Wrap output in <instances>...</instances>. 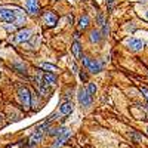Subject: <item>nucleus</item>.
<instances>
[{"instance_id": "f257e3e1", "label": "nucleus", "mask_w": 148, "mask_h": 148, "mask_svg": "<svg viewBox=\"0 0 148 148\" xmlns=\"http://www.w3.org/2000/svg\"><path fill=\"white\" fill-rule=\"evenodd\" d=\"M18 99H19L21 105L24 107V110L30 108V105H31V93L25 86H22V88L18 89Z\"/></svg>"}, {"instance_id": "f03ea898", "label": "nucleus", "mask_w": 148, "mask_h": 148, "mask_svg": "<svg viewBox=\"0 0 148 148\" xmlns=\"http://www.w3.org/2000/svg\"><path fill=\"white\" fill-rule=\"evenodd\" d=\"M0 18L5 22H10L14 24L18 18L16 15V9L15 8H0Z\"/></svg>"}, {"instance_id": "7ed1b4c3", "label": "nucleus", "mask_w": 148, "mask_h": 148, "mask_svg": "<svg viewBox=\"0 0 148 148\" xmlns=\"http://www.w3.org/2000/svg\"><path fill=\"white\" fill-rule=\"evenodd\" d=\"M82 61H83V65L88 68L90 73H93V74L99 73L101 68H102L101 62H99L98 59H90V58H88V56H82Z\"/></svg>"}, {"instance_id": "20e7f679", "label": "nucleus", "mask_w": 148, "mask_h": 148, "mask_svg": "<svg viewBox=\"0 0 148 148\" xmlns=\"http://www.w3.org/2000/svg\"><path fill=\"white\" fill-rule=\"evenodd\" d=\"M77 96H79V102H80L83 107L88 108V107H90V105H92V95L88 92V89L80 88V89H79Z\"/></svg>"}, {"instance_id": "39448f33", "label": "nucleus", "mask_w": 148, "mask_h": 148, "mask_svg": "<svg viewBox=\"0 0 148 148\" xmlns=\"http://www.w3.org/2000/svg\"><path fill=\"white\" fill-rule=\"evenodd\" d=\"M31 39V31L30 30H19L14 34V37H12V42L14 43H22V42H28Z\"/></svg>"}, {"instance_id": "423d86ee", "label": "nucleus", "mask_w": 148, "mask_h": 148, "mask_svg": "<svg viewBox=\"0 0 148 148\" xmlns=\"http://www.w3.org/2000/svg\"><path fill=\"white\" fill-rule=\"evenodd\" d=\"M43 130H40V129H36V132L31 135V136L28 138V147L30 148H33V147H36L37 144H39L40 141H42V138H43Z\"/></svg>"}, {"instance_id": "0eeeda50", "label": "nucleus", "mask_w": 148, "mask_h": 148, "mask_svg": "<svg viewBox=\"0 0 148 148\" xmlns=\"http://www.w3.org/2000/svg\"><path fill=\"white\" fill-rule=\"evenodd\" d=\"M27 10L30 15H39L40 14L39 0H27Z\"/></svg>"}, {"instance_id": "6e6552de", "label": "nucleus", "mask_w": 148, "mask_h": 148, "mask_svg": "<svg viewBox=\"0 0 148 148\" xmlns=\"http://www.w3.org/2000/svg\"><path fill=\"white\" fill-rule=\"evenodd\" d=\"M43 21H45L46 25H49V27H53L55 24H56V21H58V16L53 14V12L47 10V12H45V14H43Z\"/></svg>"}, {"instance_id": "1a4fd4ad", "label": "nucleus", "mask_w": 148, "mask_h": 148, "mask_svg": "<svg viewBox=\"0 0 148 148\" xmlns=\"http://www.w3.org/2000/svg\"><path fill=\"white\" fill-rule=\"evenodd\" d=\"M74 105L71 101H64L62 104L59 105V114H62V116H68L71 111H73Z\"/></svg>"}, {"instance_id": "9d476101", "label": "nucleus", "mask_w": 148, "mask_h": 148, "mask_svg": "<svg viewBox=\"0 0 148 148\" xmlns=\"http://www.w3.org/2000/svg\"><path fill=\"white\" fill-rule=\"evenodd\" d=\"M127 46H129V49H132L133 52H138V51H141V49L144 47V42L139 40V39H130L127 42Z\"/></svg>"}, {"instance_id": "9b49d317", "label": "nucleus", "mask_w": 148, "mask_h": 148, "mask_svg": "<svg viewBox=\"0 0 148 148\" xmlns=\"http://www.w3.org/2000/svg\"><path fill=\"white\" fill-rule=\"evenodd\" d=\"M70 135H71V132H70L68 129H65L62 133L59 135V138L55 141V144H53V148H59L61 145H62V144H64V142H65V141L70 138Z\"/></svg>"}, {"instance_id": "f8f14e48", "label": "nucleus", "mask_w": 148, "mask_h": 148, "mask_svg": "<svg viewBox=\"0 0 148 148\" xmlns=\"http://www.w3.org/2000/svg\"><path fill=\"white\" fill-rule=\"evenodd\" d=\"M43 80L46 84H51L53 86L56 83V76H55V73H51V71H45L43 73Z\"/></svg>"}, {"instance_id": "ddd939ff", "label": "nucleus", "mask_w": 148, "mask_h": 148, "mask_svg": "<svg viewBox=\"0 0 148 148\" xmlns=\"http://www.w3.org/2000/svg\"><path fill=\"white\" fill-rule=\"evenodd\" d=\"M71 51H73V55L76 56L77 59H82V46H80V43L76 40L73 43V46H71Z\"/></svg>"}, {"instance_id": "4468645a", "label": "nucleus", "mask_w": 148, "mask_h": 148, "mask_svg": "<svg viewBox=\"0 0 148 148\" xmlns=\"http://www.w3.org/2000/svg\"><path fill=\"white\" fill-rule=\"evenodd\" d=\"M89 27V16L88 15H83L79 19V30H86Z\"/></svg>"}, {"instance_id": "2eb2a0df", "label": "nucleus", "mask_w": 148, "mask_h": 148, "mask_svg": "<svg viewBox=\"0 0 148 148\" xmlns=\"http://www.w3.org/2000/svg\"><path fill=\"white\" fill-rule=\"evenodd\" d=\"M101 33L98 31V30H92L90 33H89V39H90V42H95V43H98L101 40Z\"/></svg>"}, {"instance_id": "dca6fc26", "label": "nucleus", "mask_w": 148, "mask_h": 148, "mask_svg": "<svg viewBox=\"0 0 148 148\" xmlns=\"http://www.w3.org/2000/svg\"><path fill=\"white\" fill-rule=\"evenodd\" d=\"M42 70H45V71H51V73L58 71V68H56L55 65H52V64H47V62H43V64H42Z\"/></svg>"}, {"instance_id": "f3484780", "label": "nucleus", "mask_w": 148, "mask_h": 148, "mask_svg": "<svg viewBox=\"0 0 148 148\" xmlns=\"http://www.w3.org/2000/svg\"><path fill=\"white\" fill-rule=\"evenodd\" d=\"M88 92H89L92 96L96 93V86H95V83H89V84H88Z\"/></svg>"}, {"instance_id": "a211bd4d", "label": "nucleus", "mask_w": 148, "mask_h": 148, "mask_svg": "<svg viewBox=\"0 0 148 148\" xmlns=\"http://www.w3.org/2000/svg\"><path fill=\"white\" fill-rule=\"evenodd\" d=\"M79 76H80V80H83V82H88V74H86L84 71H80Z\"/></svg>"}, {"instance_id": "6ab92c4d", "label": "nucleus", "mask_w": 148, "mask_h": 148, "mask_svg": "<svg viewBox=\"0 0 148 148\" xmlns=\"http://www.w3.org/2000/svg\"><path fill=\"white\" fill-rule=\"evenodd\" d=\"M98 24H99V25H104V15L102 14H99V15H98Z\"/></svg>"}, {"instance_id": "aec40b11", "label": "nucleus", "mask_w": 148, "mask_h": 148, "mask_svg": "<svg viewBox=\"0 0 148 148\" xmlns=\"http://www.w3.org/2000/svg\"><path fill=\"white\" fill-rule=\"evenodd\" d=\"M141 92L144 93L145 99H147V102H148V89H147V88H144V86H142V88H141Z\"/></svg>"}, {"instance_id": "412c9836", "label": "nucleus", "mask_w": 148, "mask_h": 148, "mask_svg": "<svg viewBox=\"0 0 148 148\" xmlns=\"http://www.w3.org/2000/svg\"><path fill=\"white\" fill-rule=\"evenodd\" d=\"M107 34H108V25L104 24V25H102V37H105Z\"/></svg>"}, {"instance_id": "4be33fe9", "label": "nucleus", "mask_w": 148, "mask_h": 148, "mask_svg": "<svg viewBox=\"0 0 148 148\" xmlns=\"http://www.w3.org/2000/svg\"><path fill=\"white\" fill-rule=\"evenodd\" d=\"M71 70H73V73H74V74H76V73H79V68H77V65L74 64V62L71 64Z\"/></svg>"}, {"instance_id": "5701e85b", "label": "nucleus", "mask_w": 148, "mask_h": 148, "mask_svg": "<svg viewBox=\"0 0 148 148\" xmlns=\"http://www.w3.org/2000/svg\"><path fill=\"white\" fill-rule=\"evenodd\" d=\"M132 136H133V139L136 141V142H139V139H141V135H138V133H132Z\"/></svg>"}, {"instance_id": "b1692460", "label": "nucleus", "mask_w": 148, "mask_h": 148, "mask_svg": "<svg viewBox=\"0 0 148 148\" xmlns=\"http://www.w3.org/2000/svg\"><path fill=\"white\" fill-rule=\"evenodd\" d=\"M114 2H116V0H107V5H108V8L111 9V8H113V5H114Z\"/></svg>"}, {"instance_id": "393cba45", "label": "nucleus", "mask_w": 148, "mask_h": 148, "mask_svg": "<svg viewBox=\"0 0 148 148\" xmlns=\"http://www.w3.org/2000/svg\"><path fill=\"white\" fill-rule=\"evenodd\" d=\"M79 37H80V36H79V33H74V39L79 40Z\"/></svg>"}, {"instance_id": "a878e982", "label": "nucleus", "mask_w": 148, "mask_h": 148, "mask_svg": "<svg viewBox=\"0 0 148 148\" xmlns=\"http://www.w3.org/2000/svg\"><path fill=\"white\" fill-rule=\"evenodd\" d=\"M138 2H147V0H138Z\"/></svg>"}, {"instance_id": "bb28decb", "label": "nucleus", "mask_w": 148, "mask_h": 148, "mask_svg": "<svg viewBox=\"0 0 148 148\" xmlns=\"http://www.w3.org/2000/svg\"><path fill=\"white\" fill-rule=\"evenodd\" d=\"M147 18H148V12H147Z\"/></svg>"}, {"instance_id": "cd10ccee", "label": "nucleus", "mask_w": 148, "mask_h": 148, "mask_svg": "<svg viewBox=\"0 0 148 148\" xmlns=\"http://www.w3.org/2000/svg\"><path fill=\"white\" fill-rule=\"evenodd\" d=\"M147 133H148V127H147Z\"/></svg>"}, {"instance_id": "c85d7f7f", "label": "nucleus", "mask_w": 148, "mask_h": 148, "mask_svg": "<svg viewBox=\"0 0 148 148\" xmlns=\"http://www.w3.org/2000/svg\"><path fill=\"white\" fill-rule=\"evenodd\" d=\"M0 120H2V116H0Z\"/></svg>"}]
</instances>
